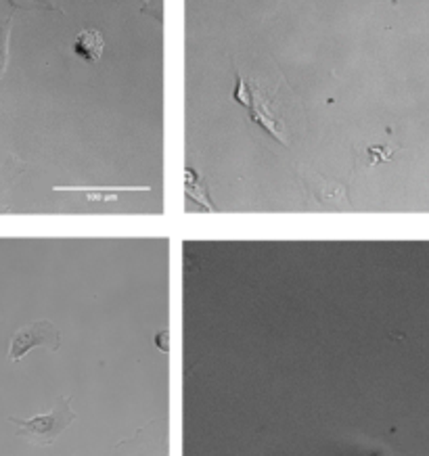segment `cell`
Wrapping results in <instances>:
<instances>
[{"label": "cell", "instance_id": "9c48e42d", "mask_svg": "<svg viewBox=\"0 0 429 456\" xmlns=\"http://www.w3.org/2000/svg\"><path fill=\"white\" fill-rule=\"evenodd\" d=\"M32 3L40 4V7H46V9H53V11H57V4H55V0H32Z\"/></svg>", "mask_w": 429, "mask_h": 456}, {"label": "cell", "instance_id": "8992f818", "mask_svg": "<svg viewBox=\"0 0 429 456\" xmlns=\"http://www.w3.org/2000/svg\"><path fill=\"white\" fill-rule=\"evenodd\" d=\"M11 28H13V17H7L0 23V80L9 65V42H11Z\"/></svg>", "mask_w": 429, "mask_h": 456}, {"label": "cell", "instance_id": "7a4b0ae2", "mask_svg": "<svg viewBox=\"0 0 429 456\" xmlns=\"http://www.w3.org/2000/svg\"><path fill=\"white\" fill-rule=\"evenodd\" d=\"M34 347H48L51 352H57L62 347V333L57 331V327L51 321H36L17 329L13 338H11L9 360L11 362H20Z\"/></svg>", "mask_w": 429, "mask_h": 456}, {"label": "cell", "instance_id": "6da1fadb", "mask_svg": "<svg viewBox=\"0 0 429 456\" xmlns=\"http://www.w3.org/2000/svg\"><path fill=\"white\" fill-rule=\"evenodd\" d=\"M9 421L17 428L15 431L17 437L29 442L32 446L45 448V446H53L57 437L76 421V412L71 411L68 395H59L51 411L45 412V415H38L32 419L11 417Z\"/></svg>", "mask_w": 429, "mask_h": 456}, {"label": "cell", "instance_id": "277c9868", "mask_svg": "<svg viewBox=\"0 0 429 456\" xmlns=\"http://www.w3.org/2000/svg\"><path fill=\"white\" fill-rule=\"evenodd\" d=\"M103 49H105V40L99 29H84L76 36L74 42V53L78 57H82L84 61L95 63L103 57Z\"/></svg>", "mask_w": 429, "mask_h": 456}, {"label": "cell", "instance_id": "3957f363", "mask_svg": "<svg viewBox=\"0 0 429 456\" xmlns=\"http://www.w3.org/2000/svg\"><path fill=\"white\" fill-rule=\"evenodd\" d=\"M247 110L252 113V122L262 126L270 136H275L276 141L283 142V145H289L285 139V124H283V119L273 111L270 99L266 97L260 84L250 82V105H247Z\"/></svg>", "mask_w": 429, "mask_h": 456}, {"label": "cell", "instance_id": "5b68a950", "mask_svg": "<svg viewBox=\"0 0 429 456\" xmlns=\"http://www.w3.org/2000/svg\"><path fill=\"white\" fill-rule=\"evenodd\" d=\"M55 191H84L88 201H116L124 191H149V187H55Z\"/></svg>", "mask_w": 429, "mask_h": 456}, {"label": "cell", "instance_id": "52a82bcc", "mask_svg": "<svg viewBox=\"0 0 429 456\" xmlns=\"http://www.w3.org/2000/svg\"><path fill=\"white\" fill-rule=\"evenodd\" d=\"M233 97L239 105H243V107L250 105V82H245L239 74H237V86H235Z\"/></svg>", "mask_w": 429, "mask_h": 456}, {"label": "cell", "instance_id": "ba28073f", "mask_svg": "<svg viewBox=\"0 0 429 456\" xmlns=\"http://www.w3.org/2000/svg\"><path fill=\"white\" fill-rule=\"evenodd\" d=\"M392 155H394V151H392L390 147H368V158H371V164H384V161H390Z\"/></svg>", "mask_w": 429, "mask_h": 456}]
</instances>
